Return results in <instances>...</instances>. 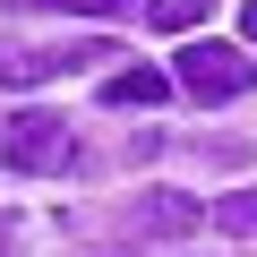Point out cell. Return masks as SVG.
Wrapping results in <instances>:
<instances>
[{
    "label": "cell",
    "instance_id": "3",
    "mask_svg": "<svg viewBox=\"0 0 257 257\" xmlns=\"http://www.w3.org/2000/svg\"><path fill=\"white\" fill-rule=\"evenodd\" d=\"M77 60H120V43H77V52H18V43H0V86H43Z\"/></svg>",
    "mask_w": 257,
    "mask_h": 257
},
{
    "label": "cell",
    "instance_id": "1",
    "mask_svg": "<svg viewBox=\"0 0 257 257\" xmlns=\"http://www.w3.org/2000/svg\"><path fill=\"white\" fill-rule=\"evenodd\" d=\"M172 77H180V94H197V103H240V94L257 86V60H248L240 43H189Z\"/></svg>",
    "mask_w": 257,
    "mask_h": 257
},
{
    "label": "cell",
    "instance_id": "4",
    "mask_svg": "<svg viewBox=\"0 0 257 257\" xmlns=\"http://www.w3.org/2000/svg\"><path fill=\"white\" fill-rule=\"evenodd\" d=\"M214 206L206 197H189V189H146V206H138V231H155V240H180V231H197Z\"/></svg>",
    "mask_w": 257,
    "mask_h": 257
},
{
    "label": "cell",
    "instance_id": "6",
    "mask_svg": "<svg viewBox=\"0 0 257 257\" xmlns=\"http://www.w3.org/2000/svg\"><path fill=\"white\" fill-rule=\"evenodd\" d=\"M214 231L257 240V180H248V189H231V197H214Z\"/></svg>",
    "mask_w": 257,
    "mask_h": 257
},
{
    "label": "cell",
    "instance_id": "8",
    "mask_svg": "<svg viewBox=\"0 0 257 257\" xmlns=\"http://www.w3.org/2000/svg\"><path fill=\"white\" fill-rule=\"evenodd\" d=\"M52 9H69V18H77V9H86V18H128L138 0H52Z\"/></svg>",
    "mask_w": 257,
    "mask_h": 257
},
{
    "label": "cell",
    "instance_id": "2",
    "mask_svg": "<svg viewBox=\"0 0 257 257\" xmlns=\"http://www.w3.org/2000/svg\"><path fill=\"white\" fill-rule=\"evenodd\" d=\"M77 155V128L60 111H9V138H0V163L9 172H60Z\"/></svg>",
    "mask_w": 257,
    "mask_h": 257
},
{
    "label": "cell",
    "instance_id": "9",
    "mask_svg": "<svg viewBox=\"0 0 257 257\" xmlns=\"http://www.w3.org/2000/svg\"><path fill=\"white\" fill-rule=\"evenodd\" d=\"M240 43H257V0H248V9H240Z\"/></svg>",
    "mask_w": 257,
    "mask_h": 257
},
{
    "label": "cell",
    "instance_id": "7",
    "mask_svg": "<svg viewBox=\"0 0 257 257\" xmlns=\"http://www.w3.org/2000/svg\"><path fill=\"white\" fill-rule=\"evenodd\" d=\"M146 26L155 35H197L206 26V0H146Z\"/></svg>",
    "mask_w": 257,
    "mask_h": 257
},
{
    "label": "cell",
    "instance_id": "5",
    "mask_svg": "<svg viewBox=\"0 0 257 257\" xmlns=\"http://www.w3.org/2000/svg\"><path fill=\"white\" fill-rule=\"evenodd\" d=\"M172 86H180V77H163V69H111V77H103V103H120V111H155Z\"/></svg>",
    "mask_w": 257,
    "mask_h": 257
}]
</instances>
